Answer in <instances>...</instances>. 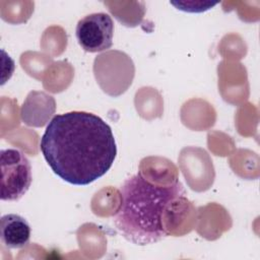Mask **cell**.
<instances>
[{
	"mask_svg": "<svg viewBox=\"0 0 260 260\" xmlns=\"http://www.w3.org/2000/svg\"><path fill=\"white\" fill-rule=\"evenodd\" d=\"M1 200L20 199L31 184V167L24 153L15 148L1 149Z\"/></svg>",
	"mask_w": 260,
	"mask_h": 260,
	"instance_id": "cell-3",
	"label": "cell"
},
{
	"mask_svg": "<svg viewBox=\"0 0 260 260\" xmlns=\"http://www.w3.org/2000/svg\"><path fill=\"white\" fill-rule=\"evenodd\" d=\"M30 238V226L27 220L15 213H8L0 219V239L9 249L26 246Z\"/></svg>",
	"mask_w": 260,
	"mask_h": 260,
	"instance_id": "cell-5",
	"label": "cell"
},
{
	"mask_svg": "<svg viewBox=\"0 0 260 260\" xmlns=\"http://www.w3.org/2000/svg\"><path fill=\"white\" fill-rule=\"evenodd\" d=\"M40 149L51 170L63 181L76 186L102 178L117 155L109 124L83 111L54 116L41 138Z\"/></svg>",
	"mask_w": 260,
	"mask_h": 260,
	"instance_id": "cell-1",
	"label": "cell"
},
{
	"mask_svg": "<svg viewBox=\"0 0 260 260\" xmlns=\"http://www.w3.org/2000/svg\"><path fill=\"white\" fill-rule=\"evenodd\" d=\"M182 183L156 185L141 173L124 181L120 187V205L113 222L120 235L137 246L157 243L168 235L166 218L168 211L183 198Z\"/></svg>",
	"mask_w": 260,
	"mask_h": 260,
	"instance_id": "cell-2",
	"label": "cell"
},
{
	"mask_svg": "<svg viewBox=\"0 0 260 260\" xmlns=\"http://www.w3.org/2000/svg\"><path fill=\"white\" fill-rule=\"evenodd\" d=\"M75 35L79 46L85 52L106 51L113 45V19L105 12L88 14L77 22Z\"/></svg>",
	"mask_w": 260,
	"mask_h": 260,
	"instance_id": "cell-4",
	"label": "cell"
}]
</instances>
